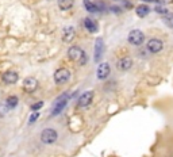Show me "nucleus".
<instances>
[{
    "label": "nucleus",
    "instance_id": "16",
    "mask_svg": "<svg viewBox=\"0 0 173 157\" xmlns=\"http://www.w3.org/2000/svg\"><path fill=\"white\" fill-rule=\"evenodd\" d=\"M150 12V7L148 4H139L135 7V14L138 18H146Z\"/></svg>",
    "mask_w": 173,
    "mask_h": 157
},
{
    "label": "nucleus",
    "instance_id": "23",
    "mask_svg": "<svg viewBox=\"0 0 173 157\" xmlns=\"http://www.w3.org/2000/svg\"><path fill=\"white\" fill-rule=\"evenodd\" d=\"M7 110H8V108H7L4 104H3V106H0V118H3L6 115V113H7Z\"/></svg>",
    "mask_w": 173,
    "mask_h": 157
},
{
    "label": "nucleus",
    "instance_id": "2",
    "mask_svg": "<svg viewBox=\"0 0 173 157\" xmlns=\"http://www.w3.org/2000/svg\"><path fill=\"white\" fill-rule=\"evenodd\" d=\"M68 58L72 60V61H77L80 64H84L87 60V56H85V52H84L80 46H76L73 45L68 49Z\"/></svg>",
    "mask_w": 173,
    "mask_h": 157
},
{
    "label": "nucleus",
    "instance_id": "20",
    "mask_svg": "<svg viewBox=\"0 0 173 157\" xmlns=\"http://www.w3.org/2000/svg\"><path fill=\"white\" fill-rule=\"evenodd\" d=\"M162 22L165 23V26H168L169 29H173V14L169 12L167 16H162Z\"/></svg>",
    "mask_w": 173,
    "mask_h": 157
},
{
    "label": "nucleus",
    "instance_id": "19",
    "mask_svg": "<svg viewBox=\"0 0 173 157\" xmlns=\"http://www.w3.org/2000/svg\"><path fill=\"white\" fill-rule=\"evenodd\" d=\"M154 11L158 14V15H161V16H167V15L169 14V10L167 8V7H164L162 4H158L154 7Z\"/></svg>",
    "mask_w": 173,
    "mask_h": 157
},
{
    "label": "nucleus",
    "instance_id": "17",
    "mask_svg": "<svg viewBox=\"0 0 173 157\" xmlns=\"http://www.w3.org/2000/svg\"><path fill=\"white\" fill-rule=\"evenodd\" d=\"M57 4L61 11H68L75 6V0H57Z\"/></svg>",
    "mask_w": 173,
    "mask_h": 157
},
{
    "label": "nucleus",
    "instance_id": "5",
    "mask_svg": "<svg viewBox=\"0 0 173 157\" xmlns=\"http://www.w3.org/2000/svg\"><path fill=\"white\" fill-rule=\"evenodd\" d=\"M127 41L132 46H141L145 42V34H143V31H141V30L134 29L127 34Z\"/></svg>",
    "mask_w": 173,
    "mask_h": 157
},
{
    "label": "nucleus",
    "instance_id": "9",
    "mask_svg": "<svg viewBox=\"0 0 173 157\" xmlns=\"http://www.w3.org/2000/svg\"><path fill=\"white\" fill-rule=\"evenodd\" d=\"M110 73H111V66H110L108 62L103 61V62H99V66L96 69V77L97 80H106Z\"/></svg>",
    "mask_w": 173,
    "mask_h": 157
},
{
    "label": "nucleus",
    "instance_id": "22",
    "mask_svg": "<svg viewBox=\"0 0 173 157\" xmlns=\"http://www.w3.org/2000/svg\"><path fill=\"white\" fill-rule=\"evenodd\" d=\"M43 104H45V103H43L42 100H39V102H35L34 104H31V111H39L43 107Z\"/></svg>",
    "mask_w": 173,
    "mask_h": 157
},
{
    "label": "nucleus",
    "instance_id": "3",
    "mask_svg": "<svg viewBox=\"0 0 173 157\" xmlns=\"http://www.w3.org/2000/svg\"><path fill=\"white\" fill-rule=\"evenodd\" d=\"M57 138H58V133H57V130L53 128H46L41 132V141H42V144H45V145L54 144L57 141Z\"/></svg>",
    "mask_w": 173,
    "mask_h": 157
},
{
    "label": "nucleus",
    "instance_id": "12",
    "mask_svg": "<svg viewBox=\"0 0 173 157\" xmlns=\"http://www.w3.org/2000/svg\"><path fill=\"white\" fill-rule=\"evenodd\" d=\"M38 88V80L34 77H26L23 80V91L27 93H32Z\"/></svg>",
    "mask_w": 173,
    "mask_h": 157
},
{
    "label": "nucleus",
    "instance_id": "14",
    "mask_svg": "<svg viewBox=\"0 0 173 157\" xmlns=\"http://www.w3.org/2000/svg\"><path fill=\"white\" fill-rule=\"evenodd\" d=\"M62 41L66 43L72 42L73 39H75L76 37V29L73 27V26H66V27L62 29Z\"/></svg>",
    "mask_w": 173,
    "mask_h": 157
},
{
    "label": "nucleus",
    "instance_id": "7",
    "mask_svg": "<svg viewBox=\"0 0 173 157\" xmlns=\"http://www.w3.org/2000/svg\"><path fill=\"white\" fill-rule=\"evenodd\" d=\"M146 49H148L149 53L157 54L164 49V42L160 38H152L148 41V43H146Z\"/></svg>",
    "mask_w": 173,
    "mask_h": 157
},
{
    "label": "nucleus",
    "instance_id": "25",
    "mask_svg": "<svg viewBox=\"0 0 173 157\" xmlns=\"http://www.w3.org/2000/svg\"><path fill=\"white\" fill-rule=\"evenodd\" d=\"M142 3H160V0H141Z\"/></svg>",
    "mask_w": 173,
    "mask_h": 157
},
{
    "label": "nucleus",
    "instance_id": "6",
    "mask_svg": "<svg viewBox=\"0 0 173 157\" xmlns=\"http://www.w3.org/2000/svg\"><path fill=\"white\" fill-rule=\"evenodd\" d=\"M84 7L89 14H100L107 10L102 2H92V0H84Z\"/></svg>",
    "mask_w": 173,
    "mask_h": 157
},
{
    "label": "nucleus",
    "instance_id": "1",
    "mask_svg": "<svg viewBox=\"0 0 173 157\" xmlns=\"http://www.w3.org/2000/svg\"><path fill=\"white\" fill-rule=\"evenodd\" d=\"M71 98H72V96L69 95L68 92H64L62 95L58 96V98L56 99V103H54L53 110H51V113H50L51 117H57V115H60V114H61V111L66 107L68 102L71 100Z\"/></svg>",
    "mask_w": 173,
    "mask_h": 157
},
{
    "label": "nucleus",
    "instance_id": "15",
    "mask_svg": "<svg viewBox=\"0 0 173 157\" xmlns=\"http://www.w3.org/2000/svg\"><path fill=\"white\" fill-rule=\"evenodd\" d=\"M83 25H84V27H85V30L88 33H91V34H95V33L97 31V23L95 22L92 18H85V19L83 20Z\"/></svg>",
    "mask_w": 173,
    "mask_h": 157
},
{
    "label": "nucleus",
    "instance_id": "8",
    "mask_svg": "<svg viewBox=\"0 0 173 157\" xmlns=\"http://www.w3.org/2000/svg\"><path fill=\"white\" fill-rule=\"evenodd\" d=\"M103 53H104V41L103 38H96L95 39V49H93V61L95 62H100Z\"/></svg>",
    "mask_w": 173,
    "mask_h": 157
},
{
    "label": "nucleus",
    "instance_id": "10",
    "mask_svg": "<svg viewBox=\"0 0 173 157\" xmlns=\"http://www.w3.org/2000/svg\"><path fill=\"white\" fill-rule=\"evenodd\" d=\"M93 96H95V92L92 91V89L84 91L81 95H80V98L77 99V104H79V107H88L92 103V100H93Z\"/></svg>",
    "mask_w": 173,
    "mask_h": 157
},
{
    "label": "nucleus",
    "instance_id": "18",
    "mask_svg": "<svg viewBox=\"0 0 173 157\" xmlns=\"http://www.w3.org/2000/svg\"><path fill=\"white\" fill-rule=\"evenodd\" d=\"M18 103H19V99H18L16 96H8V98L6 99L4 106L8 108V110H14V108L18 106Z\"/></svg>",
    "mask_w": 173,
    "mask_h": 157
},
{
    "label": "nucleus",
    "instance_id": "13",
    "mask_svg": "<svg viewBox=\"0 0 173 157\" xmlns=\"http://www.w3.org/2000/svg\"><path fill=\"white\" fill-rule=\"evenodd\" d=\"M18 80H19V73L14 69H8L4 74H3V81H4L6 84H10V85L16 84Z\"/></svg>",
    "mask_w": 173,
    "mask_h": 157
},
{
    "label": "nucleus",
    "instance_id": "4",
    "mask_svg": "<svg viewBox=\"0 0 173 157\" xmlns=\"http://www.w3.org/2000/svg\"><path fill=\"white\" fill-rule=\"evenodd\" d=\"M71 70L66 69V68H60L57 69L53 74V78H54V83L57 85H64L66 84L69 80H71Z\"/></svg>",
    "mask_w": 173,
    "mask_h": 157
},
{
    "label": "nucleus",
    "instance_id": "24",
    "mask_svg": "<svg viewBox=\"0 0 173 157\" xmlns=\"http://www.w3.org/2000/svg\"><path fill=\"white\" fill-rule=\"evenodd\" d=\"M110 11H112V12H116V14H120V8H118V7H111Z\"/></svg>",
    "mask_w": 173,
    "mask_h": 157
},
{
    "label": "nucleus",
    "instance_id": "21",
    "mask_svg": "<svg viewBox=\"0 0 173 157\" xmlns=\"http://www.w3.org/2000/svg\"><path fill=\"white\" fill-rule=\"evenodd\" d=\"M39 117H41V113H39V111H32L31 115L28 117V123H30V125L35 123L37 121H38V118H39Z\"/></svg>",
    "mask_w": 173,
    "mask_h": 157
},
{
    "label": "nucleus",
    "instance_id": "11",
    "mask_svg": "<svg viewBox=\"0 0 173 157\" xmlns=\"http://www.w3.org/2000/svg\"><path fill=\"white\" fill-rule=\"evenodd\" d=\"M132 64H134L132 58L128 57V56H126V57H122V58L118 60L116 68L119 70H122V72H127V70H130L132 68Z\"/></svg>",
    "mask_w": 173,
    "mask_h": 157
}]
</instances>
